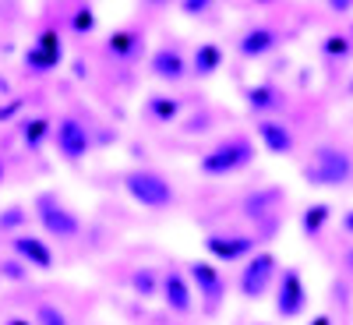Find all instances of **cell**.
Returning <instances> with one entry per match:
<instances>
[{
	"instance_id": "obj_8",
	"label": "cell",
	"mask_w": 353,
	"mask_h": 325,
	"mask_svg": "<svg viewBox=\"0 0 353 325\" xmlns=\"http://www.w3.org/2000/svg\"><path fill=\"white\" fill-rule=\"evenodd\" d=\"M205 248H209V255L216 262H248L258 248V237L254 233H233V237H226V233H209Z\"/></svg>"
},
{
	"instance_id": "obj_37",
	"label": "cell",
	"mask_w": 353,
	"mask_h": 325,
	"mask_svg": "<svg viewBox=\"0 0 353 325\" xmlns=\"http://www.w3.org/2000/svg\"><path fill=\"white\" fill-rule=\"evenodd\" d=\"M0 181H4V166H0Z\"/></svg>"
},
{
	"instance_id": "obj_5",
	"label": "cell",
	"mask_w": 353,
	"mask_h": 325,
	"mask_svg": "<svg viewBox=\"0 0 353 325\" xmlns=\"http://www.w3.org/2000/svg\"><path fill=\"white\" fill-rule=\"evenodd\" d=\"M36 216H39V226L46 237L53 241H74L81 233V219L68 209V205H61L53 195H39L36 198Z\"/></svg>"
},
{
	"instance_id": "obj_29",
	"label": "cell",
	"mask_w": 353,
	"mask_h": 325,
	"mask_svg": "<svg viewBox=\"0 0 353 325\" xmlns=\"http://www.w3.org/2000/svg\"><path fill=\"white\" fill-rule=\"evenodd\" d=\"M0 276H8V279H25L28 276V265L21 262V258H11V262H4V265H0Z\"/></svg>"
},
{
	"instance_id": "obj_17",
	"label": "cell",
	"mask_w": 353,
	"mask_h": 325,
	"mask_svg": "<svg viewBox=\"0 0 353 325\" xmlns=\"http://www.w3.org/2000/svg\"><path fill=\"white\" fill-rule=\"evenodd\" d=\"M141 50H145V36L138 32V28H117V32L106 39V53L113 57V61H121V64L138 61Z\"/></svg>"
},
{
	"instance_id": "obj_36",
	"label": "cell",
	"mask_w": 353,
	"mask_h": 325,
	"mask_svg": "<svg viewBox=\"0 0 353 325\" xmlns=\"http://www.w3.org/2000/svg\"><path fill=\"white\" fill-rule=\"evenodd\" d=\"M346 92H350V96H353V78H350V85H346Z\"/></svg>"
},
{
	"instance_id": "obj_24",
	"label": "cell",
	"mask_w": 353,
	"mask_h": 325,
	"mask_svg": "<svg viewBox=\"0 0 353 325\" xmlns=\"http://www.w3.org/2000/svg\"><path fill=\"white\" fill-rule=\"evenodd\" d=\"M57 64H61V57H53V53H50V50H43L39 43L25 50V68L32 71V75H46V71H53Z\"/></svg>"
},
{
	"instance_id": "obj_11",
	"label": "cell",
	"mask_w": 353,
	"mask_h": 325,
	"mask_svg": "<svg viewBox=\"0 0 353 325\" xmlns=\"http://www.w3.org/2000/svg\"><path fill=\"white\" fill-rule=\"evenodd\" d=\"M149 71L159 78V81H170V85H176V81H184L188 78V57H184V50L176 46V43H166V46H159L152 57H149Z\"/></svg>"
},
{
	"instance_id": "obj_7",
	"label": "cell",
	"mask_w": 353,
	"mask_h": 325,
	"mask_svg": "<svg viewBox=\"0 0 353 325\" xmlns=\"http://www.w3.org/2000/svg\"><path fill=\"white\" fill-rule=\"evenodd\" d=\"M53 141H57V152H61L68 163L85 159L88 149H92V135H88V128L78 121V117H64V121L53 128Z\"/></svg>"
},
{
	"instance_id": "obj_1",
	"label": "cell",
	"mask_w": 353,
	"mask_h": 325,
	"mask_svg": "<svg viewBox=\"0 0 353 325\" xmlns=\"http://www.w3.org/2000/svg\"><path fill=\"white\" fill-rule=\"evenodd\" d=\"M304 181L311 188H343L353 181V156L339 145H318L311 163L304 166Z\"/></svg>"
},
{
	"instance_id": "obj_25",
	"label": "cell",
	"mask_w": 353,
	"mask_h": 325,
	"mask_svg": "<svg viewBox=\"0 0 353 325\" xmlns=\"http://www.w3.org/2000/svg\"><path fill=\"white\" fill-rule=\"evenodd\" d=\"M36 325H68V318H64V311L57 308V304L43 301L39 311H36Z\"/></svg>"
},
{
	"instance_id": "obj_34",
	"label": "cell",
	"mask_w": 353,
	"mask_h": 325,
	"mask_svg": "<svg viewBox=\"0 0 353 325\" xmlns=\"http://www.w3.org/2000/svg\"><path fill=\"white\" fill-rule=\"evenodd\" d=\"M8 325H36V322H25V318H11Z\"/></svg>"
},
{
	"instance_id": "obj_18",
	"label": "cell",
	"mask_w": 353,
	"mask_h": 325,
	"mask_svg": "<svg viewBox=\"0 0 353 325\" xmlns=\"http://www.w3.org/2000/svg\"><path fill=\"white\" fill-rule=\"evenodd\" d=\"M219 68H223V46L219 43H198V50L191 57V75L212 78Z\"/></svg>"
},
{
	"instance_id": "obj_23",
	"label": "cell",
	"mask_w": 353,
	"mask_h": 325,
	"mask_svg": "<svg viewBox=\"0 0 353 325\" xmlns=\"http://www.w3.org/2000/svg\"><path fill=\"white\" fill-rule=\"evenodd\" d=\"M321 53H325V61L343 64L346 57L353 53V43H350V36H343V32H329L325 39H321Z\"/></svg>"
},
{
	"instance_id": "obj_27",
	"label": "cell",
	"mask_w": 353,
	"mask_h": 325,
	"mask_svg": "<svg viewBox=\"0 0 353 325\" xmlns=\"http://www.w3.org/2000/svg\"><path fill=\"white\" fill-rule=\"evenodd\" d=\"M71 25H74V32H78V36H88V32H92V28H96V11L88 8V4H85V8H78V11H74V21H71Z\"/></svg>"
},
{
	"instance_id": "obj_14",
	"label": "cell",
	"mask_w": 353,
	"mask_h": 325,
	"mask_svg": "<svg viewBox=\"0 0 353 325\" xmlns=\"http://www.w3.org/2000/svg\"><path fill=\"white\" fill-rule=\"evenodd\" d=\"M11 251L14 258H21L28 269H39V273H50L53 269V251H50V241L36 237V233H18L11 241Z\"/></svg>"
},
{
	"instance_id": "obj_4",
	"label": "cell",
	"mask_w": 353,
	"mask_h": 325,
	"mask_svg": "<svg viewBox=\"0 0 353 325\" xmlns=\"http://www.w3.org/2000/svg\"><path fill=\"white\" fill-rule=\"evenodd\" d=\"M124 188L141 209H166V205H173V184L156 170H131L124 177Z\"/></svg>"
},
{
	"instance_id": "obj_2",
	"label": "cell",
	"mask_w": 353,
	"mask_h": 325,
	"mask_svg": "<svg viewBox=\"0 0 353 325\" xmlns=\"http://www.w3.org/2000/svg\"><path fill=\"white\" fill-rule=\"evenodd\" d=\"M251 163H254V141L248 135H230L198 159V170L205 177H233Z\"/></svg>"
},
{
	"instance_id": "obj_38",
	"label": "cell",
	"mask_w": 353,
	"mask_h": 325,
	"mask_svg": "<svg viewBox=\"0 0 353 325\" xmlns=\"http://www.w3.org/2000/svg\"><path fill=\"white\" fill-rule=\"evenodd\" d=\"M350 43H353V28H350Z\"/></svg>"
},
{
	"instance_id": "obj_10",
	"label": "cell",
	"mask_w": 353,
	"mask_h": 325,
	"mask_svg": "<svg viewBox=\"0 0 353 325\" xmlns=\"http://www.w3.org/2000/svg\"><path fill=\"white\" fill-rule=\"evenodd\" d=\"M188 276H191V283L198 286V297L209 304V308H216V304L226 297V279H223V273L216 269V262H191V265H188Z\"/></svg>"
},
{
	"instance_id": "obj_15",
	"label": "cell",
	"mask_w": 353,
	"mask_h": 325,
	"mask_svg": "<svg viewBox=\"0 0 353 325\" xmlns=\"http://www.w3.org/2000/svg\"><path fill=\"white\" fill-rule=\"evenodd\" d=\"M286 201V191L283 188H258V191H251V195H244V216L251 219V223H261V219H269V216H276L279 213V205Z\"/></svg>"
},
{
	"instance_id": "obj_20",
	"label": "cell",
	"mask_w": 353,
	"mask_h": 325,
	"mask_svg": "<svg viewBox=\"0 0 353 325\" xmlns=\"http://www.w3.org/2000/svg\"><path fill=\"white\" fill-rule=\"evenodd\" d=\"M53 138V124L46 121V117H32V121H25L21 124V141H25V149H43V141Z\"/></svg>"
},
{
	"instance_id": "obj_35",
	"label": "cell",
	"mask_w": 353,
	"mask_h": 325,
	"mask_svg": "<svg viewBox=\"0 0 353 325\" xmlns=\"http://www.w3.org/2000/svg\"><path fill=\"white\" fill-rule=\"evenodd\" d=\"M311 325H329V318H325V315H318V318H314Z\"/></svg>"
},
{
	"instance_id": "obj_6",
	"label": "cell",
	"mask_w": 353,
	"mask_h": 325,
	"mask_svg": "<svg viewBox=\"0 0 353 325\" xmlns=\"http://www.w3.org/2000/svg\"><path fill=\"white\" fill-rule=\"evenodd\" d=\"M307 311V286H304V276L301 269H286L279 273V283H276V315L279 318H301Z\"/></svg>"
},
{
	"instance_id": "obj_16",
	"label": "cell",
	"mask_w": 353,
	"mask_h": 325,
	"mask_svg": "<svg viewBox=\"0 0 353 325\" xmlns=\"http://www.w3.org/2000/svg\"><path fill=\"white\" fill-rule=\"evenodd\" d=\"M244 103H248V110L254 113V117H272V113H279L283 110V92H279V85H272V81H261V85H251L248 92H244Z\"/></svg>"
},
{
	"instance_id": "obj_3",
	"label": "cell",
	"mask_w": 353,
	"mask_h": 325,
	"mask_svg": "<svg viewBox=\"0 0 353 325\" xmlns=\"http://www.w3.org/2000/svg\"><path fill=\"white\" fill-rule=\"evenodd\" d=\"M279 262L272 251H254L248 262H244V269H241V279H237V290H241V297L244 301H261L265 293H269L272 283H279Z\"/></svg>"
},
{
	"instance_id": "obj_22",
	"label": "cell",
	"mask_w": 353,
	"mask_h": 325,
	"mask_svg": "<svg viewBox=\"0 0 353 325\" xmlns=\"http://www.w3.org/2000/svg\"><path fill=\"white\" fill-rule=\"evenodd\" d=\"M131 286H134L138 297H159L163 276H156V269H149V265H141V269H134V276H131Z\"/></svg>"
},
{
	"instance_id": "obj_32",
	"label": "cell",
	"mask_w": 353,
	"mask_h": 325,
	"mask_svg": "<svg viewBox=\"0 0 353 325\" xmlns=\"http://www.w3.org/2000/svg\"><path fill=\"white\" fill-rule=\"evenodd\" d=\"M145 4H152V8H170L173 0H145Z\"/></svg>"
},
{
	"instance_id": "obj_21",
	"label": "cell",
	"mask_w": 353,
	"mask_h": 325,
	"mask_svg": "<svg viewBox=\"0 0 353 325\" xmlns=\"http://www.w3.org/2000/svg\"><path fill=\"white\" fill-rule=\"evenodd\" d=\"M329 216H332V209H329L325 201L307 205V209H304V216H301V230H304V237H318V233L325 230Z\"/></svg>"
},
{
	"instance_id": "obj_31",
	"label": "cell",
	"mask_w": 353,
	"mask_h": 325,
	"mask_svg": "<svg viewBox=\"0 0 353 325\" xmlns=\"http://www.w3.org/2000/svg\"><path fill=\"white\" fill-rule=\"evenodd\" d=\"M339 226H343V233H350V237H353V209H346V213H343Z\"/></svg>"
},
{
	"instance_id": "obj_28",
	"label": "cell",
	"mask_w": 353,
	"mask_h": 325,
	"mask_svg": "<svg viewBox=\"0 0 353 325\" xmlns=\"http://www.w3.org/2000/svg\"><path fill=\"white\" fill-rule=\"evenodd\" d=\"M28 219V213L21 209V205H11V209L0 216V233H8V230H14V226H21Z\"/></svg>"
},
{
	"instance_id": "obj_12",
	"label": "cell",
	"mask_w": 353,
	"mask_h": 325,
	"mask_svg": "<svg viewBox=\"0 0 353 325\" xmlns=\"http://www.w3.org/2000/svg\"><path fill=\"white\" fill-rule=\"evenodd\" d=\"M279 43H283L279 28H272V25H251L248 32L237 39V53L244 57V61H261V57H269Z\"/></svg>"
},
{
	"instance_id": "obj_19",
	"label": "cell",
	"mask_w": 353,
	"mask_h": 325,
	"mask_svg": "<svg viewBox=\"0 0 353 325\" xmlns=\"http://www.w3.org/2000/svg\"><path fill=\"white\" fill-rule=\"evenodd\" d=\"M145 113H149V121H156V124H173L176 117H181V99L156 92V96L145 99Z\"/></svg>"
},
{
	"instance_id": "obj_30",
	"label": "cell",
	"mask_w": 353,
	"mask_h": 325,
	"mask_svg": "<svg viewBox=\"0 0 353 325\" xmlns=\"http://www.w3.org/2000/svg\"><path fill=\"white\" fill-rule=\"evenodd\" d=\"M325 4H329L332 14H350L353 11V0H325Z\"/></svg>"
},
{
	"instance_id": "obj_9",
	"label": "cell",
	"mask_w": 353,
	"mask_h": 325,
	"mask_svg": "<svg viewBox=\"0 0 353 325\" xmlns=\"http://www.w3.org/2000/svg\"><path fill=\"white\" fill-rule=\"evenodd\" d=\"M254 135H258V141L265 145V152H269V156H290L293 145H297L293 128L286 121H279V117H258Z\"/></svg>"
},
{
	"instance_id": "obj_13",
	"label": "cell",
	"mask_w": 353,
	"mask_h": 325,
	"mask_svg": "<svg viewBox=\"0 0 353 325\" xmlns=\"http://www.w3.org/2000/svg\"><path fill=\"white\" fill-rule=\"evenodd\" d=\"M159 297H163V304H166L173 315H191V308H194L191 276L176 273V269L163 273V290H159Z\"/></svg>"
},
{
	"instance_id": "obj_26",
	"label": "cell",
	"mask_w": 353,
	"mask_h": 325,
	"mask_svg": "<svg viewBox=\"0 0 353 325\" xmlns=\"http://www.w3.org/2000/svg\"><path fill=\"white\" fill-rule=\"evenodd\" d=\"M176 8H181L184 18H201L216 8V0H176Z\"/></svg>"
},
{
	"instance_id": "obj_33",
	"label": "cell",
	"mask_w": 353,
	"mask_h": 325,
	"mask_svg": "<svg viewBox=\"0 0 353 325\" xmlns=\"http://www.w3.org/2000/svg\"><path fill=\"white\" fill-rule=\"evenodd\" d=\"M346 269H350V273H353V248H350V251H346Z\"/></svg>"
}]
</instances>
